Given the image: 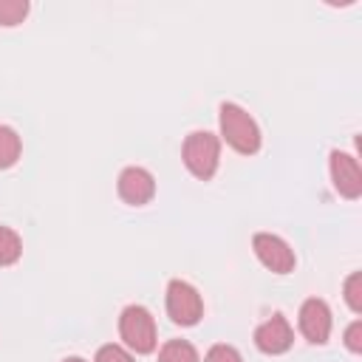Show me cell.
Listing matches in <instances>:
<instances>
[{"mask_svg": "<svg viewBox=\"0 0 362 362\" xmlns=\"http://www.w3.org/2000/svg\"><path fill=\"white\" fill-rule=\"evenodd\" d=\"M218 124H221V139L240 156H255L260 150V127L235 102H221L218 107Z\"/></svg>", "mask_w": 362, "mask_h": 362, "instance_id": "cell-1", "label": "cell"}, {"mask_svg": "<svg viewBox=\"0 0 362 362\" xmlns=\"http://www.w3.org/2000/svg\"><path fill=\"white\" fill-rule=\"evenodd\" d=\"M181 158H184V167L198 181H209L218 173V164H221V139L209 130H192L184 139Z\"/></svg>", "mask_w": 362, "mask_h": 362, "instance_id": "cell-2", "label": "cell"}, {"mask_svg": "<svg viewBox=\"0 0 362 362\" xmlns=\"http://www.w3.org/2000/svg\"><path fill=\"white\" fill-rule=\"evenodd\" d=\"M119 337L124 339V345L136 354H153L158 345V331H156V320L144 305H127L119 314Z\"/></svg>", "mask_w": 362, "mask_h": 362, "instance_id": "cell-3", "label": "cell"}, {"mask_svg": "<svg viewBox=\"0 0 362 362\" xmlns=\"http://www.w3.org/2000/svg\"><path fill=\"white\" fill-rule=\"evenodd\" d=\"M167 317L175 325H195L204 317V300L192 283L187 280L167 283Z\"/></svg>", "mask_w": 362, "mask_h": 362, "instance_id": "cell-4", "label": "cell"}, {"mask_svg": "<svg viewBox=\"0 0 362 362\" xmlns=\"http://www.w3.org/2000/svg\"><path fill=\"white\" fill-rule=\"evenodd\" d=\"M252 249H255L257 260H260L269 272H274V274H288V272H294V266H297L294 249H291L280 235L255 232V235H252Z\"/></svg>", "mask_w": 362, "mask_h": 362, "instance_id": "cell-5", "label": "cell"}, {"mask_svg": "<svg viewBox=\"0 0 362 362\" xmlns=\"http://www.w3.org/2000/svg\"><path fill=\"white\" fill-rule=\"evenodd\" d=\"M328 170H331V181H334V189L354 201L362 195V170H359V161L345 153V150H331L328 156Z\"/></svg>", "mask_w": 362, "mask_h": 362, "instance_id": "cell-6", "label": "cell"}, {"mask_svg": "<svg viewBox=\"0 0 362 362\" xmlns=\"http://www.w3.org/2000/svg\"><path fill=\"white\" fill-rule=\"evenodd\" d=\"M297 322H300L303 337H305L311 345H325V342H328L334 320H331V308H328L325 300L308 297V300L300 305V320H297Z\"/></svg>", "mask_w": 362, "mask_h": 362, "instance_id": "cell-7", "label": "cell"}, {"mask_svg": "<svg viewBox=\"0 0 362 362\" xmlns=\"http://www.w3.org/2000/svg\"><path fill=\"white\" fill-rule=\"evenodd\" d=\"M116 189H119V198H122L124 204H130V206H144V204H150L153 195H156V178H153V173L144 170V167H124V170L119 173Z\"/></svg>", "mask_w": 362, "mask_h": 362, "instance_id": "cell-8", "label": "cell"}, {"mask_svg": "<svg viewBox=\"0 0 362 362\" xmlns=\"http://www.w3.org/2000/svg\"><path fill=\"white\" fill-rule=\"evenodd\" d=\"M291 342H294V331L283 314H272L266 322H260L255 328V345L260 354H269V356L286 354L291 348Z\"/></svg>", "mask_w": 362, "mask_h": 362, "instance_id": "cell-9", "label": "cell"}, {"mask_svg": "<svg viewBox=\"0 0 362 362\" xmlns=\"http://www.w3.org/2000/svg\"><path fill=\"white\" fill-rule=\"evenodd\" d=\"M20 153H23V141H20L17 130L8 124H0V170L14 167Z\"/></svg>", "mask_w": 362, "mask_h": 362, "instance_id": "cell-10", "label": "cell"}, {"mask_svg": "<svg viewBox=\"0 0 362 362\" xmlns=\"http://www.w3.org/2000/svg\"><path fill=\"white\" fill-rule=\"evenodd\" d=\"M158 362H201L198 351L187 339H167L158 351Z\"/></svg>", "mask_w": 362, "mask_h": 362, "instance_id": "cell-11", "label": "cell"}, {"mask_svg": "<svg viewBox=\"0 0 362 362\" xmlns=\"http://www.w3.org/2000/svg\"><path fill=\"white\" fill-rule=\"evenodd\" d=\"M23 255V240L11 226L0 223V266H14Z\"/></svg>", "mask_w": 362, "mask_h": 362, "instance_id": "cell-12", "label": "cell"}, {"mask_svg": "<svg viewBox=\"0 0 362 362\" xmlns=\"http://www.w3.org/2000/svg\"><path fill=\"white\" fill-rule=\"evenodd\" d=\"M28 0H0V25L14 28L28 17Z\"/></svg>", "mask_w": 362, "mask_h": 362, "instance_id": "cell-13", "label": "cell"}, {"mask_svg": "<svg viewBox=\"0 0 362 362\" xmlns=\"http://www.w3.org/2000/svg\"><path fill=\"white\" fill-rule=\"evenodd\" d=\"M342 294H345V303L354 314H362V272H351L342 283Z\"/></svg>", "mask_w": 362, "mask_h": 362, "instance_id": "cell-14", "label": "cell"}, {"mask_svg": "<svg viewBox=\"0 0 362 362\" xmlns=\"http://www.w3.org/2000/svg\"><path fill=\"white\" fill-rule=\"evenodd\" d=\"M204 362H243V356H240V351H238L235 345L218 342V345H212V348L206 351Z\"/></svg>", "mask_w": 362, "mask_h": 362, "instance_id": "cell-15", "label": "cell"}, {"mask_svg": "<svg viewBox=\"0 0 362 362\" xmlns=\"http://www.w3.org/2000/svg\"><path fill=\"white\" fill-rule=\"evenodd\" d=\"M93 362H133V356H130L122 345L107 342V345H102V348L96 351V359H93Z\"/></svg>", "mask_w": 362, "mask_h": 362, "instance_id": "cell-16", "label": "cell"}, {"mask_svg": "<svg viewBox=\"0 0 362 362\" xmlns=\"http://www.w3.org/2000/svg\"><path fill=\"white\" fill-rule=\"evenodd\" d=\"M345 348L351 354H362V320H354L345 328Z\"/></svg>", "mask_w": 362, "mask_h": 362, "instance_id": "cell-17", "label": "cell"}, {"mask_svg": "<svg viewBox=\"0 0 362 362\" xmlns=\"http://www.w3.org/2000/svg\"><path fill=\"white\" fill-rule=\"evenodd\" d=\"M62 362H88V359H82V356H65Z\"/></svg>", "mask_w": 362, "mask_h": 362, "instance_id": "cell-18", "label": "cell"}]
</instances>
